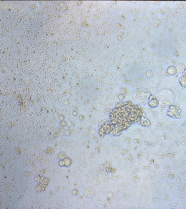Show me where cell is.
<instances>
[{"mask_svg": "<svg viewBox=\"0 0 186 209\" xmlns=\"http://www.w3.org/2000/svg\"><path fill=\"white\" fill-rule=\"evenodd\" d=\"M143 114L140 106L132 101L119 103L110 113V134L120 135L130 126L141 121Z\"/></svg>", "mask_w": 186, "mask_h": 209, "instance_id": "1", "label": "cell"}, {"mask_svg": "<svg viewBox=\"0 0 186 209\" xmlns=\"http://www.w3.org/2000/svg\"><path fill=\"white\" fill-rule=\"evenodd\" d=\"M182 110L179 106L176 104H172L169 106L166 115L173 119H179L181 116Z\"/></svg>", "mask_w": 186, "mask_h": 209, "instance_id": "2", "label": "cell"}, {"mask_svg": "<svg viewBox=\"0 0 186 209\" xmlns=\"http://www.w3.org/2000/svg\"><path fill=\"white\" fill-rule=\"evenodd\" d=\"M148 104L150 108L153 109L157 108L159 105V101L157 98H154L149 100Z\"/></svg>", "mask_w": 186, "mask_h": 209, "instance_id": "3", "label": "cell"}, {"mask_svg": "<svg viewBox=\"0 0 186 209\" xmlns=\"http://www.w3.org/2000/svg\"><path fill=\"white\" fill-rule=\"evenodd\" d=\"M167 73L170 76H174L177 73V68L173 65H171L167 68Z\"/></svg>", "mask_w": 186, "mask_h": 209, "instance_id": "4", "label": "cell"}, {"mask_svg": "<svg viewBox=\"0 0 186 209\" xmlns=\"http://www.w3.org/2000/svg\"><path fill=\"white\" fill-rule=\"evenodd\" d=\"M179 84L182 87L186 88V76L183 75L179 79Z\"/></svg>", "mask_w": 186, "mask_h": 209, "instance_id": "5", "label": "cell"}, {"mask_svg": "<svg viewBox=\"0 0 186 209\" xmlns=\"http://www.w3.org/2000/svg\"><path fill=\"white\" fill-rule=\"evenodd\" d=\"M141 120V124L144 127H149L151 124V121L147 118H144Z\"/></svg>", "mask_w": 186, "mask_h": 209, "instance_id": "6", "label": "cell"}, {"mask_svg": "<svg viewBox=\"0 0 186 209\" xmlns=\"http://www.w3.org/2000/svg\"><path fill=\"white\" fill-rule=\"evenodd\" d=\"M184 75L186 76V68H185L184 70Z\"/></svg>", "mask_w": 186, "mask_h": 209, "instance_id": "7", "label": "cell"}]
</instances>
